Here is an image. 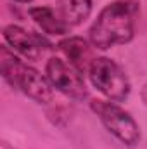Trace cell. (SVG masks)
I'll use <instances>...</instances> for the list:
<instances>
[{"label":"cell","mask_w":147,"mask_h":149,"mask_svg":"<svg viewBox=\"0 0 147 149\" xmlns=\"http://www.w3.org/2000/svg\"><path fill=\"white\" fill-rule=\"evenodd\" d=\"M135 14L128 2L118 0L106 5L94 24L90 26L88 37L95 49L106 50L114 45L128 43L135 31Z\"/></svg>","instance_id":"1"},{"label":"cell","mask_w":147,"mask_h":149,"mask_svg":"<svg viewBox=\"0 0 147 149\" xmlns=\"http://www.w3.org/2000/svg\"><path fill=\"white\" fill-rule=\"evenodd\" d=\"M0 66L3 76L16 87H19L26 95L40 104H47L52 101V83L47 76L38 73L35 68L23 64L14 54H10L5 47L0 49Z\"/></svg>","instance_id":"2"},{"label":"cell","mask_w":147,"mask_h":149,"mask_svg":"<svg viewBox=\"0 0 147 149\" xmlns=\"http://www.w3.org/2000/svg\"><path fill=\"white\" fill-rule=\"evenodd\" d=\"M94 87L112 102H121L130 94V81L125 71L109 57H97L90 68Z\"/></svg>","instance_id":"3"},{"label":"cell","mask_w":147,"mask_h":149,"mask_svg":"<svg viewBox=\"0 0 147 149\" xmlns=\"http://www.w3.org/2000/svg\"><path fill=\"white\" fill-rule=\"evenodd\" d=\"M92 109L99 116L106 130L112 134L121 144L125 146H135L140 139V130L135 120L130 116L121 106L111 101H94Z\"/></svg>","instance_id":"4"},{"label":"cell","mask_w":147,"mask_h":149,"mask_svg":"<svg viewBox=\"0 0 147 149\" xmlns=\"http://www.w3.org/2000/svg\"><path fill=\"white\" fill-rule=\"evenodd\" d=\"M45 73L49 81L59 92L73 97V99H85L87 87L83 81V74L73 64L66 63L61 57H50L45 66Z\"/></svg>","instance_id":"5"},{"label":"cell","mask_w":147,"mask_h":149,"mask_svg":"<svg viewBox=\"0 0 147 149\" xmlns=\"http://www.w3.org/2000/svg\"><path fill=\"white\" fill-rule=\"evenodd\" d=\"M3 38L16 52H19L21 56H24L30 61L40 59L45 49H49L45 38L38 37L35 33H30L24 28L16 26V24H9L3 28Z\"/></svg>","instance_id":"6"},{"label":"cell","mask_w":147,"mask_h":149,"mask_svg":"<svg viewBox=\"0 0 147 149\" xmlns=\"http://www.w3.org/2000/svg\"><path fill=\"white\" fill-rule=\"evenodd\" d=\"M92 47H94L92 43H88L87 40H83L80 37H69L59 42V49L66 56L68 63L73 64L81 74L88 73L94 61L97 59V57H94Z\"/></svg>","instance_id":"7"},{"label":"cell","mask_w":147,"mask_h":149,"mask_svg":"<svg viewBox=\"0 0 147 149\" xmlns=\"http://www.w3.org/2000/svg\"><path fill=\"white\" fill-rule=\"evenodd\" d=\"M54 10L68 28H73L90 16L92 0H57Z\"/></svg>","instance_id":"8"},{"label":"cell","mask_w":147,"mask_h":149,"mask_svg":"<svg viewBox=\"0 0 147 149\" xmlns=\"http://www.w3.org/2000/svg\"><path fill=\"white\" fill-rule=\"evenodd\" d=\"M30 16H31V19L37 23L38 26L45 33H49V35H66L68 30H69L59 19L55 10L50 9V7H33V9H30Z\"/></svg>","instance_id":"9"},{"label":"cell","mask_w":147,"mask_h":149,"mask_svg":"<svg viewBox=\"0 0 147 149\" xmlns=\"http://www.w3.org/2000/svg\"><path fill=\"white\" fill-rule=\"evenodd\" d=\"M14 2H19V3H28V2H31V0H14Z\"/></svg>","instance_id":"10"}]
</instances>
